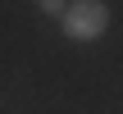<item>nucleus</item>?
<instances>
[{
	"mask_svg": "<svg viewBox=\"0 0 123 114\" xmlns=\"http://www.w3.org/2000/svg\"><path fill=\"white\" fill-rule=\"evenodd\" d=\"M105 27H110V9L100 0H73L64 9V32L73 41H96Z\"/></svg>",
	"mask_w": 123,
	"mask_h": 114,
	"instance_id": "obj_1",
	"label": "nucleus"
},
{
	"mask_svg": "<svg viewBox=\"0 0 123 114\" xmlns=\"http://www.w3.org/2000/svg\"><path fill=\"white\" fill-rule=\"evenodd\" d=\"M41 9H46V14H59V18H64V9H68V0H41Z\"/></svg>",
	"mask_w": 123,
	"mask_h": 114,
	"instance_id": "obj_2",
	"label": "nucleus"
}]
</instances>
